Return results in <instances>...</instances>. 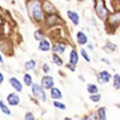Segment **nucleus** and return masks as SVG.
<instances>
[{
  "instance_id": "obj_36",
  "label": "nucleus",
  "mask_w": 120,
  "mask_h": 120,
  "mask_svg": "<svg viewBox=\"0 0 120 120\" xmlns=\"http://www.w3.org/2000/svg\"><path fill=\"white\" fill-rule=\"evenodd\" d=\"M78 2H82V1H84V0H77Z\"/></svg>"
},
{
  "instance_id": "obj_5",
  "label": "nucleus",
  "mask_w": 120,
  "mask_h": 120,
  "mask_svg": "<svg viewBox=\"0 0 120 120\" xmlns=\"http://www.w3.org/2000/svg\"><path fill=\"white\" fill-rule=\"evenodd\" d=\"M41 86L44 89H51L54 87V78L50 75H45L41 78Z\"/></svg>"
},
{
  "instance_id": "obj_1",
  "label": "nucleus",
  "mask_w": 120,
  "mask_h": 120,
  "mask_svg": "<svg viewBox=\"0 0 120 120\" xmlns=\"http://www.w3.org/2000/svg\"><path fill=\"white\" fill-rule=\"evenodd\" d=\"M27 10L30 17L36 23H41L44 20V12L42 9V2L40 0H29L27 2Z\"/></svg>"
},
{
  "instance_id": "obj_15",
  "label": "nucleus",
  "mask_w": 120,
  "mask_h": 120,
  "mask_svg": "<svg viewBox=\"0 0 120 120\" xmlns=\"http://www.w3.org/2000/svg\"><path fill=\"white\" fill-rule=\"evenodd\" d=\"M96 115L98 117V120H106V107H99Z\"/></svg>"
},
{
  "instance_id": "obj_23",
  "label": "nucleus",
  "mask_w": 120,
  "mask_h": 120,
  "mask_svg": "<svg viewBox=\"0 0 120 120\" xmlns=\"http://www.w3.org/2000/svg\"><path fill=\"white\" fill-rule=\"evenodd\" d=\"M34 39L37 41H41L42 39H44V33L41 29H37L34 32Z\"/></svg>"
},
{
  "instance_id": "obj_21",
  "label": "nucleus",
  "mask_w": 120,
  "mask_h": 120,
  "mask_svg": "<svg viewBox=\"0 0 120 120\" xmlns=\"http://www.w3.org/2000/svg\"><path fill=\"white\" fill-rule=\"evenodd\" d=\"M112 78H113V87L116 90H119L120 89V75H119V73L114 74L113 76H112Z\"/></svg>"
},
{
  "instance_id": "obj_8",
  "label": "nucleus",
  "mask_w": 120,
  "mask_h": 120,
  "mask_svg": "<svg viewBox=\"0 0 120 120\" xmlns=\"http://www.w3.org/2000/svg\"><path fill=\"white\" fill-rule=\"evenodd\" d=\"M66 50V44L63 42H56L52 46V51L56 54H63Z\"/></svg>"
},
{
  "instance_id": "obj_16",
  "label": "nucleus",
  "mask_w": 120,
  "mask_h": 120,
  "mask_svg": "<svg viewBox=\"0 0 120 120\" xmlns=\"http://www.w3.org/2000/svg\"><path fill=\"white\" fill-rule=\"evenodd\" d=\"M104 49L108 51L109 53H113V52L117 49V45L113 42H111V41H108V42H106V44L104 45Z\"/></svg>"
},
{
  "instance_id": "obj_4",
  "label": "nucleus",
  "mask_w": 120,
  "mask_h": 120,
  "mask_svg": "<svg viewBox=\"0 0 120 120\" xmlns=\"http://www.w3.org/2000/svg\"><path fill=\"white\" fill-rule=\"evenodd\" d=\"M111 79H112L111 73L108 72V71H106V70L100 71V72L97 74V82H98V84H100V85L108 83Z\"/></svg>"
},
{
  "instance_id": "obj_17",
  "label": "nucleus",
  "mask_w": 120,
  "mask_h": 120,
  "mask_svg": "<svg viewBox=\"0 0 120 120\" xmlns=\"http://www.w3.org/2000/svg\"><path fill=\"white\" fill-rule=\"evenodd\" d=\"M35 67H36V61L34 59H30V60H28V61H26L24 63V69L27 70V71L33 70Z\"/></svg>"
},
{
  "instance_id": "obj_12",
  "label": "nucleus",
  "mask_w": 120,
  "mask_h": 120,
  "mask_svg": "<svg viewBox=\"0 0 120 120\" xmlns=\"http://www.w3.org/2000/svg\"><path fill=\"white\" fill-rule=\"evenodd\" d=\"M76 40L79 45H85L88 43V37L83 31H78L76 33Z\"/></svg>"
},
{
  "instance_id": "obj_34",
  "label": "nucleus",
  "mask_w": 120,
  "mask_h": 120,
  "mask_svg": "<svg viewBox=\"0 0 120 120\" xmlns=\"http://www.w3.org/2000/svg\"><path fill=\"white\" fill-rule=\"evenodd\" d=\"M0 63H3V57L1 54H0Z\"/></svg>"
},
{
  "instance_id": "obj_37",
  "label": "nucleus",
  "mask_w": 120,
  "mask_h": 120,
  "mask_svg": "<svg viewBox=\"0 0 120 120\" xmlns=\"http://www.w3.org/2000/svg\"><path fill=\"white\" fill-rule=\"evenodd\" d=\"M66 1H70V0H66Z\"/></svg>"
},
{
  "instance_id": "obj_35",
  "label": "nucleus",
  "mask_w": 120,
  "mask_h": 120,
  "mask_svg": "<svg viewBox=\"0 0 120 120\" xmlns=\"http://www.w3.org/2000/svg\"><path fill=\"white\" fill-rule=\"evenodd\" d=\"M64 120H73V119H72V118H70V117H65Z\"/></svg>"
},
{
  "instance_id": "obj_13",
  "label": "nucleus",
  "mask_w": 120,
  "mask_h": 120,
  "mask_svg": "<svg viewBox=\"0 0 120 120\" xmlns=\"http://www.w3.org/2000/svg\"><path fill=\"white\" fill-rule=\"evenodd\" d=\"M42 9H43V12L47 13V14H53V13H55L54 6L52 5L50 2H48V1H44L42 3Z\"/></svg>"
},
{
  "instance_id": "obj_18",
  "label": "nucleus",
  "mask_w": 120,
  "mask_h": 120,
  "mask_svg": "<svg viewBox=\"0 0 120 120\" xmlns=\"http://www.w3.org/2000/svg\"><path fill=\"white\" fill-rule=\"evenodd\" d=\"M86 90H87L89 94H96V93H98V87H97V85L93 83H88L87 86H86Z\"/></svg>"
},
{
  "instance_id": "obj_25",
  "label": "nucleus",
  "mask_w": 120,
  "mask_h": 120,
  "mask_svg": "<svg viewBox=\"0 0 120 120\" xmlns=\"http://www.w3.org/2000/svg\"><path fill=\"white\" fill-rule=\"evenodd\" d=\"M89 98L92 102L97 103V102H99L100 99H101V94H99V93H96V94H90Z\"/></svg>"
},
{
  "instance_id": "obj_20",
  "label": "nucleus",
  "mask_w": 120,
  "mask_h": 120,
  "mask_svg": "<svg viewBox=\"0 0 120 120\" xmlns=\"http://www.w3.org/2000/svg\"><path fill=\"white\" fill-rule=\"evenodd\" d=\"M52 61L54 62V64H56L57 66H62L63 65V60L60 57V55L56 54V53H52Z\"/></svg>"
},
{
  "instance_id": "obj_33",
  "label": "nucleus",
  "mask_w": 120,
  "mask_h": 120,
  "mask_svg": "<svg viewBox=\"0 0 120 120\" xmlns=\"http://www.w3.org/2000/svg\"><path fill=\"white\" fill-rule=\"evenodd\" d=\"M88 48H89L90 50H93V49H94V46H93V45H91V43H89V44H88Z\"/></svg>"
},
{
  "instance_id": "obj_27",
  "label": "nucleus",
  "mask_w": 120,
  "mask_h": 120,
  "mask_svg": "<svg viewBox=\"0 0 120 120\" xmlns=\"http://www.w3.org/2000/svg\"><path fill=\"white\" fill-rule=\"evenodd\" d=\"M80 53H81L82 57L84 58V60L86 62H90V57H89V55L87 53V51H86L85 49H83V48H81V49H80Z\"/></svg>"
},
{
  "instance_id": "obj_22",
  "label": "nucleus",
  "mask_w": 120,
  "mask_h": 120,
  "mask_svg": "<svg viewBox=\"0 0 120 120\" xmlns=\"http://www.w3.org/2000/svg\"><path fill=\"white\" fill-rule=\"evenodd\" d=\"M23 82L25 85L27 86H31L33 84V80H32V76L29 73H25L23 76Z\"/></svg>"
},
{
  "instance_id": "obj_6",
  "label": "nucleus",
  "mask_w": 120,
  "mask_h": 120,
  "mask_svg": "<svg viewBox=\"0 0 120 120\" xmlns=\"http://www.w3.org/2000/svg\"><path fill=\"white\" fill-rule=\"evenodd\" d=\"M6 100H7V103H8L10 106H17V105L20 103L19 96H18V94H16V93H14V92L7 95Z\"/></svg>"
},
{
  "instance_id": "obj_24",
  "label": "nucleus",
  "mask_w": 120,
  "mask_h": 120,
  "mask_svg": "<svg viewBox=\"0 0 120 120\" xmlns=\"http://www.w3.org/2000/svg\"><path fill=\"white\" fill-rule=\"evenodd\" d=\"M53 105L55 108H57V109H60V110H66V105L64 103L60 102V101H57L55 100L53 102Z\"/></svg>"
},
{
  "instance_id": "obj_30",
  "label": "nucleus",
  "mask_w": 120,
  "mask_h": 120,
  "mask_svg": "<svg viewBox=\"0 0 120 120\" xmlns=\"http://www.w3.org/2000/svg\"><path fill=\"white\" fill-rule=\"evenodd\" d=\"M101 61H102V62H104V63H106V64H108V65H110V61H109V60H108L107 58H101Z\"/></svg>"
},
{
  "instance_id": "obj_26",
  "label": "nucleus",
  "mask_w": 120,
  "mask_h": 120,
  "mask_svg": "<svg viewBox=\"0 0 120 120\" xmlns=\"http://www.w3.org/2000/svg\"><path fill=\"white\" fill-rule=\"evenodd\" d=\"M83 120H98V117H97L96 113H94V112H91V113L85 115Z\"/></svg>"
},
{
  "instance_id": "obj_28",
  "label": "nucleus",
  "mask_w": 120,
  "mask_h": 120,
  "mask_svg": "<svg viewBox=\"0 0 120 120\" xmlns=\"http://www.w3.org/2000/svg\"><path fill=\"white\" fill-rule=\"evenodd\" d=\"M24 119H25V120H35L34 114H33L32 112H26Z\"/></svg>"
},
{
  "instance_id": "obj_32",
  "label": "nucleus",
  "mask_w": 120,
  "mask_h": 120,
  "mask_svg": "<svg viewBox=\"0 0 120 120\" xmlns=\"http://www.w3.org/2000/svg\"><path fill=\"white\" fill-rule=\"evenodd\" d=\"M2 25H3V19H2V17L0 16V30H1V27H2Z\"/></svg>"
},
{
  "instance_id": "obj_7",
  "label": "nucleus",
  "mask_w": 120,
  "mask_h": 120,
  "mask_svg": "<svg viewBox=\"0 0 120 120\" xmlns=\"http://www.w3.org/2000/svg\"><path fill=\"white\" fill-rule=\"evenodd\" d=\"M67 17L69 18V20L72 22L74 25H78L80 22V17H79V14H78L76 11H73V10H67Z\"/></svg>"
},
{
  "instance_id": "obj_14",
  "label": "nucleus",
  "mask_w": 120,
  "mask_h": 120,
  "mask_svg": "<svg viewBox=\"0 0 120 120\" xmlns=\"http://www.w3.org/2000/svg\"><path fill=\"white\" fill-rule=\"evenodd\" d=\"M50 90V97L54 100H57V99H61L62 98V92L60 91L58 88L56 87H52Z\"/></svg>"
},
{
  "instance_id": "obj_19",
  "label": "nucleus",
  "mask_w": 120,
  "mask_h": 120,
  "mask_svg": "<svg viewBox=\"0 0 120 120\" xmlns=\"http://www.w3.org/2000/svg\"><path fill=\"white\" fill-rule=\"evenodd\" d=\"M0 110L2 111V113H4L5 115H11V111H10V108L7 106V105L4 103V101L0 100Z\"/></svg>"
},
{
  "instance_id": "obj_9",
  "label": "nucleus",
  "mask_w": 120,
  "mask_h": 120,
  "mask_svg": "<svg viewBox=\"0 0 120 120\" xmlns=\"http://www.w3.org/2000/svg\"><path fill=\"white\" fill-rule=\"evenodd\" d=\"M78 61H79V55H78L76 50L72 49L69 54V65L75 67L78 64Z\"/></svg>"
},
{
  "instance_id": "obj_11",
  "label": "nucleus",
  "mask_w": 120,
  "mask_h": 120,
  "mask_svg": "<svg viewBox=\"0 0 120 120\" xmlns=\"http://www.w3.org/2000/svg\"><path fill=\"white\" fill-rule=\"evenodd\" d=\"M38 49L40 51H43V52H47L51 49V43L49 40L47 39H42L41 41H39V45H38Z\"/></svg>"
},
{
  "instance_id": "obj_10",
  "label": "nucleus",
  "mask_w": 120,
  "mask_h": 120,
  "mask_svg": "<svg viewBox=\"0 0 120 120\" xmlns=\"http://www.w3.org/2000/svg\"><path fill=\"white\" fill-rule=\"evenodd\" d=\"M9 83L17 92H21L22 89H23V85L21 84L20 80H18L16 77H10L9 78Z\"/></svg>"
},
{
  "instance_id": "obj_31",
  "label": "nucleus",
  "mask_w": 120,
  "mask_h": 120,
  "mask_svg": "<svg viewBox=\"0 0 120 120\" xmlns=\"http://www.w3.org/2000/svg\"><path fill=\"white\" fill-rule=\"evenodd\" d=\"M3 81H4V76H3V74L0 72V84H2Z\"/></svg>"
},
{
  "instance_id": "obj_2",
  "label": "nucleus",
  "mask_w": 120,
  "mask_h": 120,
  "mask_svg": "<svg viewBox=\"0 0 120 120\" xmlns=\"http://www.w3.org/2000/svg\"><path fill=\"white\" fill-rule=\"evenodd\" d=\"M31 92H32V95L34 96L36 99H38L39 101L45 102V101L47 100V96H46L45 89L40 84L33 83L31 85Z\"/></svg>"
},
{
  "instance_id": "obj_3",
  "label": "nucleus",
  "mask_w": 120,
  "mask_h": 120,
  "mask_svg": "<svg viewBox=\"0 0 120 120\" xmlns=\"http://www.w3.org/2000/svg\"><path fill=\"white\" fill-rule=\"evenodd\" d=\"M95 11H96L97 16H98L100 19H103V20L105 18H107V16L109 15L103 0H96L95 1Z\"/></svg>"
},
{
  "instance_id": "obj_29",
  "label": "nucleus",
  "mask_w": 120,
  "mask_h": 120,
  "mask_svg": "<svg viewBox=\"0 0 120 120\" xmlns=\"http://www.w3.org/2000/svg\"><path fill=\"white\" fill-rule=\"evenodd\" d=\"M42 70H43L44 73H49L50 72V67H49V65H48L47 63H44L43 66H42Z\"/></svg>"
}]
</instances>
